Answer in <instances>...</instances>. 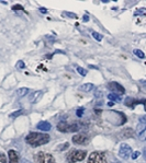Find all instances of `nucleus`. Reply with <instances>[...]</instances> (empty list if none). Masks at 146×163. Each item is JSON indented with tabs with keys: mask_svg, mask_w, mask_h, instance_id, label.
Segmentation results:
<instances>
[{
	"mask_svg": "<svg viewBox=\"0 0 146 163\" xmlns=\"http://www.w3.org/2000/svg\"><path fill=\"white\" fill-rule=\"evenodd\" d=\"M50 139L51 138L47 134H41V132H30L26 137V144H29L32 147H40L46 144Z\"/></svg>",
	"mask_w": 146,
	"mask_h": 163,
	"instance_id": "1",
	"label": "nucleus"
},
{
	"mask_svg": "<svg viewBox=\"0 0 146 163\" xmlns=\"http://www.w3.org/2000/svg\"><path fill=\"white\" fill-rule=\"evenodd\" d=\"M87 156V152L85 150H71L67 154V162L75 163L78 161H83Z\"/></svg>",
	"mask_w": 146,
	"mask_h": 163,
	"instance_id": "2",
	"label": "nucleus"
},
{
	"mask_svg": "<svg viewBox=\"0 0 146 163\" xmlns=\"http://www.w3.org/2000/svg\"><path fill=\"white\" fill-rule=\"evenodd\" d=\"M81 128L80 124H68L66 122H60L57 125V129L62 132H74V131H78Z\"/></svg>",
	"mask_w": 146,
	"mask_h": 163,
	"instance_id": "3",
	"label": "nucleus"
},
{
	"mask_svg": "<svg viewBox=\"0 0 146 163\" xmlns=\"http://www.w3.org/2000/svg\"><path fill=\"white\" fill-rule=\"evenodd\" d=\"M88 163H107V157L105 152L101 151H95L88 158Z\"/></svg>",
	"mask_w": 146,
	"mask_h": 163,
	"instance_id": "4",
	"label": "nucleus"
},
{
	"mask_svg": "<svg viewBox=\"0 0 146 163\" xmlns=\"http://www.w3.org/2000/svg\"><path fill=\"white\" fill-rule=\"evenodd\" d=\"M34 159L38 161V163H56L54 157L46 152H38V154H35Z\"/></svg>",
	"mask_w": 146,
	"mask_h": 163,
	"instance_id": "5",
	"label": "nucleus"
},
{
	"mask_svg": "<svg viewBox=\"0 0 146 163\" xmlns=\"http://www.w3.org/2000/svg\"><path fill=\"white\" fill-rule=\"evenodd\" d=\"M132 156V148L126 144H122L119 150V157L123 160H127Z\"/></svg>",
	"mask_w": 146,
	"mask_h": 163,
	"instance_id": "6",
	"label": "nucleus"
},
{
	"mask_svg": "<svg viewBox=\"0 0 146 163\" xmlns=\"http://www.w3.org/2000/svg\"><path fill=\"white\" fill-rule=\"evenodd\" d=\"M108 88L111 90L114 94H124V93H125L124 88L117 82H110L108 84Z\"/></svg>",
	"mask_w": 146,
	"mask_h": 163,
	"instance_id": "7",
	"label": "nucleus"
},
{
	"mask_svg": "<svg viewBox=\"0 0 146 163\" xmlns=\"http://www.w3.org/2000/svg\"><path fill=\"white\" fill-rule=\"evenodd\" d=\"M88 140H89L88 136H86L85 134L75 135L73 137V142L76 144H87Z\"/></svg>",
	"mask_w": 146,
	"mask_h": 163,
	"instance_id": "8",
	"label": "nucleus"
},
{
	"mask_svg": "<svg viewBox=\"0 0 146 163\" xmlns=\"http://www.w3.org/2000/svg\"><path fill=\"white\" fill-rule=\"evenodd\" d=\"M43 91H41V90H38V91H34V92L32 93L31 95L29 96V101L30 103H32V104H35V103H38L41 101V99L43 98Z\"/></svg>",
	"mask_w": 146,
	"mask_h": 163,
	"instance_id": "9",
	"label": "nucleus"
},
{
	"mask_svg": "<svg viewBox=\"0 0 146 163\" xmlns=\"http://www.w3.org/2000/svg\"><path fill=\"white\" fill-rule=\"evenodd\" d=\"M8 157H9V163H19V157L14 150L8 151Z\"/></svg>",
	"mask_w": 146,
	"mask_h": 163,
	"instance_id": "10",
	"label": "nucleus"
},
{
	"mask_svg": "<svg viewBox=\"0 0 146 163\" xmlns=\"http://www.w3.org/2000/svg\"><path fill=\"white\" fill-rule=\"evenodd\" d=\"M36 127H38V129H40V130H42V131H50L52 126L48 122H40Z\"/></svg>",
	"mask_w": 146,
	"mask_h": 163,
	"instance_id": "11",
	"label": "nucleus"
},
{
	"mask_svg": "<svg viewBox=\"0 0 146 163\" xmlns=\"http://www.w3.org/2000/svg\"><path fill=\"white\" fill-rule=\"evenodd\" d=\"M95 89V86L92 84V83H85L83 86H80L79 90L80 91H83V92H90L92 90Z\"/></svg>",
	"mask_w": 146,
	"mask_h": 163,
	"instance_id": "12",
	"label": "nucleus"
},
{
	"mask_svg": "<svg viewBox=\"0 0 146 163\" xmlns=\"http://www.w3.org/2000/svg\"><path fill=\"white\" fill-rule=\"evenodd\" d=\"M30 90L28 88H20L18 91H17V95L19 96V98H23V96H26L28 93H29Z\"/></svg>",
	"mask_w": 146,
	"mask_h": 163,
	"instance_id": "13",
	"label": "nucleus"
},
{
	"mask_svg": "<svg viewBox=\"0 0 146 163\" xmlns=\"http://www.w3.org/2000/svg\"><path fill=\"white\" fill-rule=\"evenodd\" d=\"M132 136H133V130L131 128H126V129H124L122 131V137L123 138H130Z\"/></svg>",
	"mask_w": 146,
	"mask_h": 163,
	"instance_id": "14",
	"label": "nucleus"
},
{
	"mask_svg": "<svg viewBox=\"0 0 146 163\" xmlns=\"http://www.w3.org/2000/svg\"><path fill=\"white\" fill-rule=\"evenodd\" d=\"M108 99L111 100V101H113V103L114 102L120 103L121 102V98L117 95V94H114V93H110V94L108 95Z\"/></svg>",
	"mask_w": 146,
	"mask_h": 163,
	"instance_id": "15",
	"label": "nucleus"
},
{
	"mask_svg": "<svg viewBox=\"0 0 146 163\" xmlns=\"http://www.w3.org/2000/svg\"><path fill=\"white\" fill-rule=\"evenodd\" d=\"M138 138H140V140L142 141H146V128L144 129V130H142L138 134Z\"/></svg>",
	"mask_w": 146,
	"mask_h": 163,
	"instance_id": "16",
	"label": "nucleus"
},
{
	"mask_svg": "<svg viewBox=\"0 0 146 163\" xmlns=\"http://www.w3.org/2000/svg\"><path fill=\"white\" fill-rule=\"evenodd\" d=\"M133 53H134L135 55H136V56H137L138 58H144V57H145V55H144V53H143L142 51H140V49H134Z\"/></svg>",
	"mask_w": 146,
	"mask_h": 163,
	"instance_id": "17",
	"label": "nucleus"
},
{
	"mask_svg": "<svg viewBox=\"0 0 146 163\" xmlns=\"http://www.w3.org/2000/svg\"><path fill=\"white\" fill-rule=\"evenodd\" d=\"M77 71H78V74H80L83 77H85L87 74V71H86V69H84L83 67H77Z\"/></svg>",
	"mask_w": 146,
	"mask_h": 163,
	"instance_id": "18",
	"label": "nucleus"
},
{
	"mask_svg": "<svg viewBox=\"0 0 146 163\" xmlns=\"http://www.w3.org/2000/svg\"><path fill=\"white\" fill-rule=\"evenodd\" d=\"M92 36H93V37H95L98 42H100L102 39V35L101 34H99V33H97V32H92Z\"/></svg>",
	"mask_w": 146,
	"mask_h": 163,
	"instance_id": "19",
	"label": "nucleus"
},
{
	"mask_svg": "<svg viewBox=\"0 0 146 163\" xmlns=\"http://www.w3.org/2000/svg\"><path fill=\"white\" fill-rule=\"evenodd\" d=\"M17 68H19V69H23V68H26V65L23 63L22 60H19L17 63Z\"/></svg>",
	"mask_w": 146,
	"mask_h": 163,
	"instance_id": "20",
	"label": "nucleus"
},
{
	"mask_svg": "<svg viewBox=\"0 0 146 163\" xmlns=\"http://www.w3.org/2000/svg\"><path fill=\"white\" fill-rule=\"evenodd\" d=\"M68 146H69V144H68V142H65V144H63V146H58L57 147V150H65V149H66V148H68Z\"/></svg>",
	"mask_w": 146,
	"mask_h": 163,
	"instance_id": "21",
	"label": "nucleus"
},
{
	"mask_svg": "<svg viewBox=\"0 0 146 163\" xmlns=\"http://www.w3.org/2000/svg\"><path fill=\"white\" fill-rule=\"evenodd\" d=\"M0 163H7L6 156L3 153H0Z\"/></svg>",
	"mask_w": 146,
	"mask_h": 163,
	"instance_id": "22",
	"label": "nucleus"
},
{
	"mask_svg": "<svg viewBox=\"0 0 146 163\" xmlns=\"http://www.w3.org/2000/svg\"><path fill=\"white\" fill-rule=\"evenodd\" d=\"M145 13H146V9H140V10H137L134 14H135V16H138V14H145Z\"/></svg>",
	"mask_w": 146,
	"mask_h": 163,
	"instance_id": "23",
	"label": "nucleus"
},
{
	"mask_svg": "<svg viewBox=\"0 0 146 163\" xmlns=\"http://www.w3.org/2000/svg\"><path fill=\"white\" fill-rule=\"evenodd\" d=\"M138 156H140V151H135V152H133V153H132V156H131V157H132V159H133V160H135V159H137V158H138Z\"/></svg>",
	"mask_w": 146,
	"mask_h": 163,
	"instance_id": "24",
	"label": "nucleus"
},
{
	"mask_svg": "<svg viewBox=\"0 0 146 163\" xmlns=\"http://www.w3.org/2000/svg\"><path fill=\"white\" fill-rule=\"evenodd\" d=\"M21 113H22V111H19V112H14V113H12V114H11V115H10V117H11V118H14V117H16V116L20 115V114H21Z\"/></svg>",
	"mask_w": 146,
	"mask_h": 163,
	"instance_id": "25",
	"label": "nucleus"
},
{
	"mask_svg": "<svg viewBox=\"0 0 146 163\" xmlns=\"http://www.w3.org/2000/svg\"><path fill=\"white\" fill-rule=\"evenodd\" d=\"M83 113H84V109H79L76 112V114H77V116H78V117H81V116H83Z\"/></svg>",
	"mask_w": 146,
	"mask_h": 163,
	"instance_id": "26",
	"label": "nucleus"
},
{
	"mask_svg": "<svg viewBox=\"0 0 146 163\" xmlns=\"http://www.w3.org/2000/svg\"><path fill=\"white\" fill-rule=\"evenodd\" d=\"M140 122L142 123V124H146V115L140 117Z\"/></svg>",
	"mask_w": 146,
	"mask_h": 163,
	"instance_id": "27",
	"label": "nucleus"
},
{
	"mask_svg": "<svg viewBox=\"0 0 146 163\" xmlns=\"http://www.w3.org/2000/svg\"><path fill=\"white\" fill-rule=\"evenodd\" d=\"M12 9H13V10H17V9L23 10V8H22L21 6H13V7H12Z\"/></svg>",
	"mask_w": 146,
	"mask_h": 163,
	"instance_id": "28",
	"label": "nucleus"
},
{
	"mask_svg": "<svg viewBox=\"0 0 146 163\" xmlns=\"http://www.w3.org/2000/svg\"><path fill=\"white\" fill-rule=\"evenodd\" d=\"M21 163H32L31 161H29V160H26V159H23L22 161H21Z\"/></svg>",
	"mask_w": 146,
	"mask_h": 163,
	"instance_id": "29",
	"label": "nucleus"
},
{
	"mask_svg": "<svg viewBox=\"0 0 146 163\" xmlns=\"http://www.w3.org/2000/svg\"><path fill=\"white\" fill-rule=\"evenodd\" d=\"M68 16H71V18H76V14H73V13H66Z\"/></svg>",
	"mask_w": 146,
	"mask_h": 163,
	"instance_id": "30",
	"label": "nucleus"
},
{
	"mask_svg": "<svg viewBox=\"0 0 146 163\" xmlns=\"http://www.w3.org/2000/svg\"><path fill=\"white\" fill-rule=\"evenodd\" d=\"M88 20H89V16H84V21H86V22H87Z\"/></svg>",
	"mask_w": 146,
	"mask_h": 163,
	"instance_id": "31",
	"label": "nucleus"
},
{
	"mask_svg": "<svg viewBox=\"0 0 146 163\" xmlns=\"http://www.w3.org/2000/svg\"><path fill=\"white\" fill-rule=\"evenodd\" d=\"M143 154H144V158L146 159V148H144L143 149Z\"/></svg>",
	"mask_w": 146,
	"mask_h": 163,
	"instance_id": "32",
	"label": "nucleus"
},
{
	"mask_svg": "<svg viewBox=\"0 0 146 163\" xmlns=\"http://www.w3.org/2000/svg\"><path fill=\"white\" fill-rule=\"evenodd\" d=\"M113 105V102H109V106H112Z\"/></svg>",
	"mask_w": 146,
	"mask_h": 163,
	"instance_id": "33",
	"label": "nucleus"
}]
</instances>
